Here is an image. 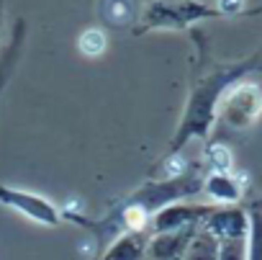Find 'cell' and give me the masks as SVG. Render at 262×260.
I'll return each instance as SVG.
<instances>
[{
	"label": "cell",
	"instance_id": "5",
	"mask_svg": "<svg viewBox=\"0 0 262 260\" xmlns=\"http://www.w3.org/2000/svg\"><path fill=\"white\" fill-rule=\"evenodd\" d=\"M0 204H6L11 209H16L18 214L29 216L31 222L54 227L59 224V211L52 201L31 193V191H18V188H8V186H0Z\"/></svg>",
	"mask_w": 262,
	"mask_h": 260
},
{
	"label": "cell",
	"instance_id": "11",
	"mask_svg": "<svg viewBox=\"0 0 262 260\" xmlns=\"http://www.w3.org/2000/svg\"><path fill=\"white\" fill-rule=\"evenodd\" d=\"M249 229L244 237V257L247 260H262V204L249 209Z\"/></svg>",
	"mask_w": 262,
	"mask_h": 260
},
{
	"label": "cell",
	"instance_id": "4",
	"mask_svg": "<svg viewBox=\"0 0 262 260\" xmlns=\"http://www.w3.org/2000/svg\"><path fill=\"white\" fill-rule=\"evenodd\" d=\"M211 209L213 206L175 201L152 214L149 229H152V234H162V232H175V229H185V227H201L203 219L211 214Z\"/></svg>",
	"mask_w": 262,
	"mask_h": 260
},
{
	"label": "cell",
	"instance_id": "14",
	"mask_svg": "<svg viewBox=\"0 0 262 260\" xmlns=\"http://www.w3.org/2000/svg\"><path fill=\"white\" fill-rule=\"evenodd\" d=\"M219 260H247V257H244V239H231V242H221V250H219Z\"/></svg>",
	"mask_w": 262,
	"mask_h": 260
},
{
	"label": "cell",
	"instance_id": "3",
	"mask_svg": "<svg viewBox=\"0 0 262 260\" xmlns=\"http://www.w3.org/2000/svg\"><path fill=\"white\" fill-rule=\"evenodd\" d=\"M221 16V11L208 8L203 3H193V0H157V3L147 6L142 24L147 29H183L193 21Z\"/></svg>",
	"mask_w": 262,
	"mask_h": 260
},
{
	"label": "cell",
	"instance_id": "7",
	"mask_svg": "<svg viewBox=\"0 0 262 260\" xmlns=\"http://www.w3.org/2000/svg\"><path fill=\"white\" fill-rule=\"evenodd\" d=\"M198 227H185V229H175V232H162V234H152L147 239V260H183L193 234Z\"/></svg>",
	"mask_w": 262,
	"mask_h": 260
},
{
	"label": "cell",
	"instance_id": "10",
	"mask_svg": "<svg viewBox=\"0 0 262 260\" xmlns=\"http://www.w3.org/2000/svg\"><path fill=\"white\" fill-rule=\"evenodd\" d=\"M219 250H221V242L211 232L198 227L188 250H185V255H183V260H219Z\"/></svg>",
	"mask_w": 262,
	"mask_h": 260
},
{
	"label": "cell",
	"instance_id": "13",
	"mask_svg": "<svg viewBox=\"0 0 262 260\" xmlns=\"http://www.w3.org/2000/svg\"><path fill=\"white\" fill-rule=\"evenodd\" d=\"M211 173H231V152L221 145H213L206 155Z\"/></svg>",
	"mask_w": 262,
	"mask_h": 260
},
{
	"label": "cell",
	"instance_id": "1",
	"mask_svg": "<svg viewBox=\"0 0 262 260\" xmlns=\"http://www.w3.org/2000/svg\"><path fill=\"white\" fill-rule=\"evenodd\" d=\"M254 65H257V59H247V62H239V65L216 70L213 75H208V77L193 90L188 113H185V118H183V124H180L178 145L188 142L190 137H203V134H208L221 95L226 93L229 85H234V83H236L244 72H249Z\"/></svg>",
	"mask_w": 262,
	"mask_h": 260
},
{
	"label": "cell",
	"instance_id": "15",
	"mask_svg": "<svg viewBox=\"0 0 262 260\" xmlns=\"http://www.w3.org/2000/svg\"><path fill=\"white\" fill-rule=\"evenodd\" d=\"M239 6H242V0H219V8H221V13H234V11H239Z\"/></svg>",
	"mask_w": 262,
	"mask_h": 260
},
{
	"label": "cell",
	"instance_id": "12",
	"mask_svg": "<svg viewBox=\"0 0 262 260\" xmlns=\"http://www.w3.org/2000/svg\"><path fill=\"white\" fill-rule=\"evenodd\" d=\"M105 44H108V39H105V34H103L100 29H88V31H82V36H80V42H77L80 52L88 54V57L103 54V52H105Z\"/></svg>",
	"mask_w": 262,
	"mask_h": 260
},
{
	"label": "cell",
	"instance_id": "9",
	"mask_svg": "<svg viewBox=\"0 0 262 260\" xmlns=\"http://www.w3.org/2000/svg\"><path fill=\"white\" fill-rule=\"evenodd\" d=\"M147 239L149 237L142 234V232H126L105 250L103 260H144Z\"/></svg>",
	"mask_w": 262,
	"mask_h": 260
},
{
	"label": "cell",
	"instance_id": "8",
	"mask_svg": "<svg viewBox=\"0 0 262 260\" xmlns=\"http://www.w3.org/2000/svg\"><path fill=\"white\" fill-rule=\"evenodd\" d=\"M201 191L208 193V198L219 206H234L244 196V188L234 173H208L203 178Z\"/></svg>",
	"mask_w": 262,
	"mask_h": 260
},
{
	"label": "cell",
	"instance_id": "2",
	"mask_svg": "<svg viewBox=\"0 0 262 260\" xmlns=\"http://www.w3.org/2000/svg\"><path fill=\"white\" fill-rule=\"evenodd\" d=\"M219 118L231 129H249L262 116V88L254 83H234L216 106Z\"/></svg>",
	"mask_w": 262,
	"mask_h": 260
},
{
	"label": "cell",
	"instance_id": "16",
	"mask_svg": "<svg viewBox=\"0 0 262 260\" xmlns=\"http://www.w3.org/2000/svg\"><path fill=\"white\" fill-rule=\"evenodd\" d=\"M0 26H3V0H0Z\"/></svg>",
	"mask_w": 262,
	"mask_h": 260
},
{
	"label": "cell",
	"instance_id": "6",
	"mask_svg": "<svg viewBox=\"0 0 262 260\" xmlns=\"http://www.w3.org/2000/svg\"><path fill=\"white\" fill-rule=\"evenodd\" d=\"M201 227L211 232L219 242L244 239L249 229V214L239 206H213Z\"/></svg>",
	"mask_w": 262,
	"mask_h": 260
}]
</instances>
